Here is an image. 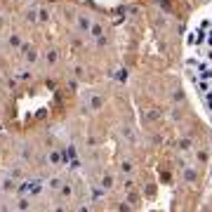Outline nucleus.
I'll list each match as a JSON object with an SVG mask.
<instances>
[{"instance_id":"1","label":"nucleus","mask_w":212,"mask_h":212,"mask_svg":"<svg viewBox=\"0 0 212 212\" xmlns=\"http://www.w3.org/2000/svg\"><path fill=\"white\" fill-rule=\"evenodd\" d=\"M184 73L198 106L212 120V2L196 12L184 35Z\"/></svg>"}]
</instances>
